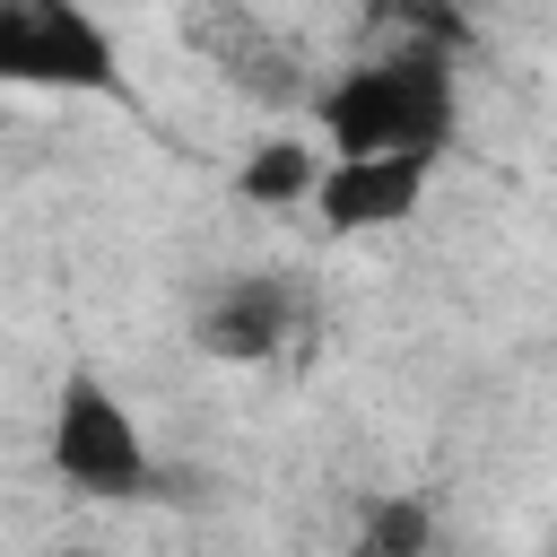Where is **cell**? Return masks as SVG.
Here are the masks:
<instances>
[{
    "instance_id": "8",
    "label": "cell",
    "mask_w": 557,
    "mask_h": 557,
    "mask_svg": "<svg viewBox=\"0 0 557 557\" xmlns=\"http://www.w3.org/2000/svg\"><path fill=\"white\" fill-rule=\"evenodd\" d=\"M313 183H322V165H313V148H305V139H261V148L235 165V191H244L252 209L313 200Z\"/></svg>"
},
{
    "instance_id": "5",
    "label": "cell",
    "mask_w": 557,
    "mask_h": 557,
    "mask_svg": "<svg viewBox=\"0 0 557 557\" xmlns=\"http://www.w3.org/2000/svg\"><path fill=\"white\" fill-rule=\"evenodd\" d=\"M296 331H305V287L278 278V270L226 278V287L200 305V322H191V339H200L209 357H226V366H261V357H278Z\"/></svg>"
},
{
    "instance_id": "1",
    "label": "cell",
    "mask_w": 557,
    "mask_h": 557,
    "mask_svg": "<svg viewBox=\"0 0 557 557\" xmlns=\"http://www.w3.org/2000/svg\"><path fill=\"white\" fill-rule=\"evenodd\" d=\"M453 52L435 44H400L348 78H331L313 96V122L339 157H444L453 148Z\"/></svg>"
},
{
    "instance_id": "4",
    "label": "cell",
    "mask_w": 557,
    "mask_h": 557,
    "mask_svg": "<svg viewBox=\"0 0 557 557\" xmlns=\"http://www.w3.org/2000/svg\"><path fill=\"white\" fill-rule=\"evenodd\" d=\"M52 470L78 496H139L148 487V444L139 418L122 409V392L104 374H70L52 392Z\"/></svg>"
},
{
    "instance_id": "9",
    "label": "cell",
    "mask_w": 557,
    "mask_h": 557,
    "mask_svg": "<svg viewBox=\"0 0 557 557\" xmlns=\"http://www.w3.org/2000/svg\"><path fill=\"white\" fill-rule=\"evenodd\" d=\"M383 26H400L409 44H435V52H461L470 44V9L461 0H374Z\"/></svg>"
},
{
    "instance_id": "2",
    "label": "cell",
    "mask_w": 557,
    "mask_h": 557,
    "mask_svg": "<svg viewBox=\"0 0 557 557\" xmlns=\"http://www.w3.org/2000/svg\"><path fill=\"white\" fill-rule=\"evenodd\" d=\"M0 87H78L131 96L113 35L78 0H0Z\"/></svg>"
},
{
    "instance_id": "6",
    "label": "cell",
    "mask_w": 557,
    "mask_h": 557,
    "mask_svg": "<svg viewBox=\"0 0 557 557\" xmlns=\"http://www.w3.org/2000/svg\"><path fill=\"white\" fill-rule=\"evenodd\" d=\"M426 174H435L426 157H339V165H322L313 209L331 235H374V226H400L418 209Z\"/></svg>"
},
{
    "instance_id": "10",
    "label": "cell",
    "mask_w": 557,
    "mask_h": 557,
    "mask_svg": "<svg viewBox=\"0 0 557 557\" xmlns=\"http://www.w3.org/2000/svg\"><path fill=\"white\" fill-rule=\"evenodd\" d=\"M548 557H557V548H548Z\"/></svg>"
},
{
    "instance_id": "3",
    "label": "cell",
    "mask_w": 557,
    "mask_h": 557,
    "mask_svg": "<svg viewBox=\"0 0 557 557\" xmlns=\"http://www.w3.org/2000/svg\"><path fill=\"white\" fill-rule=\"evenodd\" d=\"M174 35L235 87V96H252V104H313L322 87L305 78V52L252 9V0H183V17H174Z\"/></svg>"
},
{
    "instance_id": "7",
    "label": "cell",
    "mask_w": 557,
    "mask_h": 557,
    "mask_svg": "<svg viewBox=\"0 0 557 557\" xmlns=\"http://www.w3.org/2000/svg\"><path fill=\"white\" fill-rule=\"evenodd\" d=\"M348 557H435V505L418 487H383L357 505V540Z\"/></svg>"
}]
</instances>
